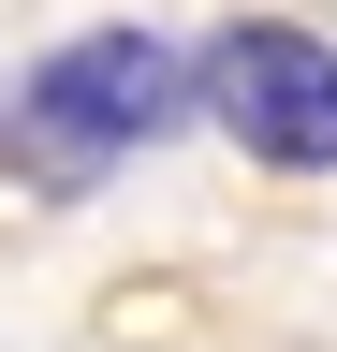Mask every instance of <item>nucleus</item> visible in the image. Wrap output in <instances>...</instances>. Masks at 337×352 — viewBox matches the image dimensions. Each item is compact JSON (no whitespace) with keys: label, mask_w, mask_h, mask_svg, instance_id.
Masks as SVG:
<instances>
[{"label":"nucleus","mask_w":337,"mask_h":352,"mask_svg":"<svg viewBox=\"0 0 337 352\" xmlns=\"http://www.w3.org/2000/svg\"><path fill=\"white\" fill-rule=\"evenodd\" d=\"M191 118V59L147 30H73L45 59L15 74V103H0V162H30L45 191H89L103 162L161 147V132Z\"/></svg>","instance_id":"f257e3e1"},{"label":"nucleus","mask_w":337,"mask_h":352,"mask_svg":"<svg viewBox=\"0 0 337 352\" xmlns=\"http://www.w3.org/2000/svg\"><path fill=\"white\" fill-rule=\"evenodd\" d=\"M191 103L220 118L249 162L323 176V162H337V44H323V30H293V15H235V30L191 59Z\"/></svg>","instance_id":"f03ea898"}]
</instances>
